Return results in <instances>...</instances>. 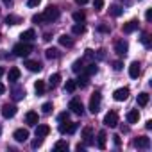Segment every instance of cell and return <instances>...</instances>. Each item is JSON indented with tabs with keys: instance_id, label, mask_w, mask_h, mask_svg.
Segmentation results:
<instances>
[{
	"instance_id": "6da1fadb",
	"label": "cell",
	"mask_w": 152,
	"mask_h": 152,
	"mask_svg": "<svg viewBox=\"0 0 152 152\" xmlns=\"http://www.w3.org/2000/svg\"><path fill=\"white\" fill-rule=\"evenodd\" d=\"M59 15H61V11H59L56 6H48V7L45 9V13H43V23H52V22H56V20L59 18Z\"/></svg>"
},
{
	"instance_id": "7a4b0ae2",
	"label": "cell",
	"mask_w": 152,
	"mask_h": 152,
	"mask_svg": "<svg viewBox=\"0 0 152 152\" xmlns=\"http://www.w3.org/2000/svg\"><path fill=\"white\" fill-rule=\"evenodd\" d=\"M13 52H15V56H16V57H27V56L32 52V45H31V43L22 41V43H18V45H15V47H13Z\"/></svg>"
},
{
	"instance_id": "3957f363",
	"label": "cell",
	"mask_w": 152,
	"mask_h": 152,
	"mask_svg": "<svg viewBox=\"0 0 152 152\" xmlns=\"http://www.w3.org/2000/svg\"><path fill=\"white\" fill-rule=\"evenodd\" d=\"M100 93L97 91V93H93L91 95V100H90V113L91 115H97L99 111H100Z\"/></svg>"
},
{
	"instance_id": "277c9868",
	"label": "cell",
	"mask_w": 152,
	"mask_h": 152,
	"mask_svg": "<svg viewBox=\"0 0 152 152\" xmlns=\"http://www.w3.org/2000/svg\"><path fill=\"white\" fill-rule=\"evenodd\" d=\"M104 125L106 127H116L118 125V113L116 111H109L106 116H104Z\"/></svg>"
},
{
	"instance_id": "5b68a950",
	"label": "cell",
	"mask_w": 152,
	"mask_h": 152,
	"mask_svg": "<svg viewBox=\"0 0 152 152\" xmlns=\"http://www.w3.org/2000/svg\"><path fill=\"white\" fill-rule=\"evenodd\" d=\"M115 52H116L118 56H125V54L129 52V43H127L125 39H118V41L115 43Z\"/></svg>"
},
{
	"instance_id": "8992f818",
	"label": "cell",
	"mask_w": 152,
	"mask_h": 152,
	"mask_svg": "<svg viewBox=\"0 0 152 152\" xmlns=\"http://www.w3.org/2000/svg\"><path fill=\"white\" fill-rule=\"evenodd\" d=\"M77 127H79V124H75V122H72V124H64V122H61L59 124V132H68V134H73L75 131H77Z\"/></svg>"
},
{
	"instance_id": "52a82bcc",
	"label": "cell",
	"mask_w": 152,
	"mask_h": 152,
	"mask_svg": "<svg viewBox=\"0 0 152 152\" xmlns=\"http://www.w3.org/2000/svg\"><path fill=\"white\" fill-rule=\"evenodd\" d=\"M68 107H70V109H72V113H75V115H83V113H84L83 102H81V100H77V99H72V100H70V104H68Z\"/></svg>"
},
{
	"instance_id": "ba28073f",
	"label": "cell",
	"mask_w": 152,
	"mask_h": 152,
	"mask_svg": "<svg viewBox=\"0 0 152 152\" xmlns=\"http://www.w3.org/2000/svg\"><path fill=\"white\" fill-rule=\"evenodd\" d=\"M113 99H115L116 102L127 100V99H129V88H118V90L113 93Z\"/></svg>"
},
{
	"instance_id": "9c48e42d",
	"label": "cell",
	"mask_w": 152,
	"mask_h": 152,
	"mask_svg": "<svg viewBox=\"0 0 152 152\" xmlns=\"http://www.w3.org/2000/svg\"><path fill=\"white\" fill-rule=\"evenodd\" d=\"M13 138H15L18 143H23V141L29 140V131H27V129H16L15 134H13Z\"/></svg>"
},
{
	"instance_id": "30bf717a",
	"label": "cell",
	"mask_w": 152,
	"mask_h": 152,
	"mask_svg": "<svg viewBox=\"0 0 152 152\" xmlns=\"http://www.w3.org/2000/svg\"><path fill=\"white\" fill-rule=\"evenodd\" d=\"M140 73H141L140 63H138V61H132L131 66H129V75H131V79H138V77H140Z\"/></svg>"
},
{
	"instance_id": "8fae6325",
	"label": "cell",
	"mask_w": 152,
	"mask_h": 152,
	"mask_svg": "<svg viewBox=\"0 0 152 152\" xmlns=\"http://www.w3.org/2000/svg\"><path fill=\"white\" fill-rule=\"evenodd\" d=\"M15 115H16V106L6 104V106L2 107V116H4V118H7V120H9V118H13Z\"/></svg>"
},
{
	"instance_id": "7c38bea8",
	"label": "cell",
	"mask_w": 152,
	"mask_h": 152,
	"mask_svg": "<svg viewBox=\"0 0 152 152\" xmlns=\"http://www.w3.org/2000/svg\"><path fill=\"white\" fill-rule=\"evenodd\" d=\"M134 147H138V148H148L150 147V138H147V136L136 138L134 140Z\"/></svg>"
},
{
	"instance_id": "4fadbf2b",
	"label": "cell",
	"mask_w": 152,
	"mask_h": 152,
	"mask_svg": "<svg viewBox=\"0 0 152 152\" xmlns=\"http://www.w3.org/2000/svg\"><path fill=\"white\" fill-rule=\"evenodd\" d=\"M138 29V20H129L127 23H124V27H122V31L125 32V34H131V32H134Z\"/></svg>"
},
{
	"instance_id": "5bb4252c",
	"label": "cell",
	"mask_w": 152,
	"mask_h": 152,
	"mask_svg": "<svg viewBox=\"0 0 152 152\" xmlns=\"http://www.w3.org/2000/svg\"><path fill=\"white\" fill-rule=\"evenodd\" d=\"M25 66H27L29 72H41V68H43L39 61H31V59L25 61Z\"/></svg>"
},
{
	"instance_id": "9a60e30c",
	"label": "cell",
	"mask_w": 152,
	"mask_h": 152,
	"mask_svg": "<svg viewBox=\"0 0 152 152\" xmlns=\"http://www.w3.org/2000/svg\"><path fill=\"white\" fill-rule=\"evenodd\" d=\"M22 41H25V43H31V41H34V38H36V32H34V29H27L25 32H22Z\"/></svg>"
},
{
	"instance_id": "2e32d148",
	"label": "cell",
	"mask_w": 152,
	"mask_h": 152,
	"mask_svg": "<svg viewBox=\"0 0 152 152\" xmlns=\"http://www.w3.org/2000/svg\"><path fill=\"white\" fill-rule=\"evenodd\" d=\"M11 95H13L15 100H22V99L25 97V90H23L22 86H15V88L11 90Z\"/></svg>"
},
{
	"instance_id": "e0dca14e",
	"label": "cell",
	"mask_w": 152,
	"mask_h": 152,
	"mask_svg": "<svg viewBox=\"0 0 152 152\" xmlns=\"http://www.w3.org/2000/svg\"><path fill=\"white\" fill-rule=\"evenodd\" d=\"M38 120H39V116H38V113H34V111H29V113L25 115V122H27L29 125H38Z\"/></svg>"
},
{
	"instance_id": "ac0fdd59",
	"label": "cell",
	"mask_w": 152,
	"mask_h": 152,
	"mask_svg": "<svg viewBox=\"0 0 152 152\" xmlns=\"http://www.w3.org/2000/svg\"><path fill=\"white\" fill-rule=\"evenodd\" d=\"M83 138H84V141H86V145H91L93 143V129L91 127H84L83 129Z\"/></svg>"
},
{
	"instance_id": "d6986e66",
	"label": "cell",
	"mask_w": 152,
	"mask_h": 152,
	"mask_svg": "<svg viewBox=\"0 0 152 152\" xmlns=\"http://www.w3.org/2000/svg\"><path fill=\"white\" fill-rule=\"evenodd\" d=\"M138 120H140V111L138 109H131L127 113V122L129 124H138Z\"/></svg>"
},
{
	"instance_id": "ffe728a7",
	"label": "cell",
	"mask_w": 152,
	"mask_h": 152,
	"mask_svg": "<svg viewBox=\"0 0 152 152\" xmlns=\"http://www.w3.org/2000/svg\"><path fill=\"white\" fill-rule=\"evenodd\" d=\"M48 132H50V127L48 125H36V136H39V138H45V136H48Z\"/></svg>"
},
{
	"instance_id": "44dd1931",
	"label": "cell",
	"mask_w": 152,
	"mask_h": 152,
	"mask_svg": "<svg viewBox=\"0 0 152 152\" xmlns=\"http://www.w3.org/2000/svg\"><path fill=\"white\" fill-rule=\"evenodd\" d=\"M59 83H61V73H54V75H50L48 84H50V88H52V90H54V88H57V86H59Z\"/></svg>"
},
{
	"instance_id": "7402d4cb",
	"label": "cell",
	"mask_w": 152,
	"mask_h": 152,
	"mask_svg": "<svg viewBox=\"0 0 152 152\" xmlns=\"http://www.w3.org/2000/svg\"><path fill=\"white\" fill-rule=\"evenodd\" d=\"M59 43L63 47H73V38L68 34H63V36H59Z\"/></svg>"
},
{
	"instance_id": "603a6c76",
	"label": "cell",
	"mask_w": 152,
	"mask_h": 152,
	"mask_svg": "<svg viewBox=\"0 0 152 152\" xmlns=\"http://www.w3.org/2000/svg\"><path fill=\"white\" fill-rule=\"evenodd\" d=\"M7 77H9V83H16L20 79V70L18 68H11L9 73H7Z\"/></svg>"
},
{
	"instance_id": "cb8c5ba5",
	"label": "cell",
	"mask_w": 152,
	"mask_h": 152,
	"mask_svg": "<svg viewBox=\"0 0 152 152\" xmlns=\"http://www.w3.org/2000/svg\"><path fill=\"white\" fill-rule=\"evenodd\" d=\"M99 72V68H97V64L95 63H90L88 66H84V70H83V73H86L88 75V77H90V75H95Z\"/></svg>"
},
{
	"instance_id": "d4e9b609",
	"label": "cell",
	"mask_w": 152,
	"mask_h": 152,
	"mask_svg": "<svg viewBox=\"0 0 152 152\" xmlns=\"http://www.w3.org/2000/svg\"><path fill=\"white\" fill-rule=\"evenodd\" d=\"M59 56H61V54H59V50H57V48H54V47L45 50V57H47V59H57Z\"/></svg>"
},
{
	"instance_id": "484cf974",
	"label": "cell",
	"mask_w": 152,
	"mask_h": 152,
	"mask_svg": "<svg viewBox=\"0 0 152 152\" xmlns=\"http://www.w3.org/2000/svg\"><path fill=\"white\" fill-rule=\"evenodd\" d=\"M88 83H90V77H88L86 73H83L81 77H79L77 81H75V84H77V86H81V88H86V86H88Z\"/></svg>"
},
{
	"instance_id": "4316f807",
	"label": "cell",
	"mask_w": 152,
	"mask_h": 152,
	"mask_svg": "<svg viewBox=\"0 0 152 152\" xmlns=\"http://www.w3.org/2000/svg\"><path fill=\"white\" fill-rule=\"evenodd\" d=\"M109 13L115 16V18H118V16H122V13H124V7H120V6H116V4H113L111 7H109Z\"/></svg>"
},
{
	"instance_id": "83f0119b",
	"label": "cell",
	"mask_w": 152,
	"mask_h": 152,
	"mask_svg": "<svg viewBox=\"0 0 152 152\" xmlns=\"http://www.w3.org/2000/svg\"><path fill=\"white\" fill-rule=\"evenodd\" d=\"M72 70L75 72V73H79V72H83L84 70V63H83V59H77L73 64H72Z\"/></svg>"
},
{
	"instance_id": "f1b7e54d",
	"label": "cell",
	"mask_w": 152,
	"mask_h": 152,
	"mask_svg": "<svg viewBox=\"0 0 152 152\" xmlns=\"http://www.w3.org/2000/svg\"><path fill=\"white\" fill-rule=\"evenodd\" d=\"M97 145H99V148H106V132H104V131H100V132H99Z\"/></svg>"
},
{
	"instance_id": "f546056e",
	"label": "cell",
	"mask_w": 152,
	"mask_h": 152,
	"mask_svg": "<svg viewBox=\"0 0 152 152\" xmlns=\"http://www.w3.org/2000/svg\"><path fill=\"white\" fill-rule=\"evenodd\" d=\"M147 104H148V95H147V93H140V95H138V106L145 107Z\"/></svg>"
},
{
	"instance_id": "4dcf8cb0",
	"label": "cell",
	"mask_w": 152,
	"mask_h": 152,
	"mask_svg": "<svg viewBox=\"0 0 152 152\" xmlns=\"http://www.w3.org/2000/svg\"><path fill=\"white\" fill-rule=\"evenodd\" d=\"M34 90H36V93H38V95H43V93H45V83H43V81H36Z\"/></svg>"
},
{
	"instance_id": "1f68e13d",
	"label": "cell",
	"mask_w": 152,
	"mask_h": 152,
	"mask_svg": "<svg viewBox=\"0 0 152 152\" xmlns=\"http://www.w3.org/2000/svg\"><path fill=\"white\" fill-rule=\"evenodd\" d=\"M6 23H7V25H16V23H20V18H18V16H15V15H7Z\"/></svg>"
},
{
	"instance_id": "d6a6232c",
	"label": "cell",
	"mask_w": 152,
	"mask_h": 152,
	"mask_svg": "<svg viewBox=\"0 0 152 152\" xmlns=\"http://www.w3.org/2000/svg\"><path fill=\"white\" fill-rule=\"evenodd\" d=\"M75 88H77L75 81H66V84H64V90H66L68 93H73V91H75Z\"/></svg>"
},
{
	"instance_id": "836d02e7",
	"label": "cell",
	"mask_w": 152,
	"mask_h": 152,
	"mask_svg": "<svg viewBox=\"0 0 152 152\" xmlns=\"http://www.w3.org/2000/svg\"><path fill=\"white\" fill-rule=\"evenodd\" d=\"M84 31H86V29H84L83 23H75V25L72 27V32H73V34H83Z\"/></svg>"
},
{
	"instance_id": "e575fe53",
	"label": "cell",
	"mask_w": 152,
	"mask_h": 152,
	"mask_svg": "<svg viewBox=\"0 0 152 152\" xmlns=\"http://www.w3.org/2000/svg\"><path fill=\"white\" fill-rule=\"evenodd\" d=\"M54 148L56 150H68V141H56V145H54Z\"/></svg>"
},
{
	"instance_id": "d590c367",
	"label": "cell",
	"mask_w": 152,
	"mask_h": 152,
	"mask_svg": "<svg viewBox=\"0 0 152 152\" xmlns=\"http://www.w3.org/2000/svg\"><path fill=\"white\" fill-rule=\"evenodd\" d=\"M72 18H73L75 22H77V23H83V22L86 20V16H84V13H79V11H77V13H73V15H72Z\"/></svg>"
},
{
	"instance_id": "8d00e7d4",
	"label": "cell",
	"mask_w": 152,
	"mask_h": 152,
	"mask_svg": "<svg viewBox=\"0 0 152 152\" xmlns=\"http://www.w3.org/2000/svg\"><path fill=\"white\" fill-rule=\"evenodd\" d=\"M41 109H43V113H45V115H50V113H52V109H54V107H52V102H45V104L41 106Z\"/></svg>"
},
{
	"instance_id": "74e56055",
	"label": "cell",
	"mask_w": 152,
	"mask_h": 152,
	"mask_svg": "<svg viewBox=\"0 0 152 152\" xmlns=\"http://www.w3.org/2000/svg\"><path fill=\"white\" fill-rule=\"evenodd\" d=\"M41 143H43V138H39V136H36V140H32V148H38V147H41Z\"/></svg>"
},
{
	"instance_id": "f35d334b",
	"label": "cell",
	"mask_w": 152,
	"mask_h": 152,
	"mask_svg": "<svg viewBox=\"0 0 152 152\" xmlns=\"http://www.w3.org/2000/svg\"><path fill=\"white\" fill-rule=\"evenodd\" d=\"M93 7H95V11H100L104 7V0H93Z\"/></svg>"
},
{
	"instance_id": "ab89813d",
	"label": "cell",
	"mask_w": 152,
	"mask_h": 152,
	"mask_svg": "<svg viewBox=\"0 0 152 152\" xmlns=\"http://www.w3.org/2000/svg\"><path fill=\"white\" fill-rule=\"evenodd\" d=\"M68 118H70V113H68V111H64V113H61V115L57 116L59 122H68Z\"/></svg>"
},
{
	"instance_id": "60d3db41",
	"label": "cell",
	"mask_w": 152,
	"mask_h": 152,
	"mask_svg": "<svg viewBox=\"0 0 152 152\" xmlns=\"http://www.w3.org/2000/svg\"><path fill=\"white\" fill-rule=\"evenodd\" d=\"M32 22L34 23H43V15H34L32 16Z\"/></svg>"
},
{
	"instance_id": "b9f144b4",
	"label": "cell",
	"mask_w": 152,
	"mask_h": 152,
	"mask_svg": "<svg viewBox=\"0 0 152 152\" xmlns=\"http://www.w3.org/2000/svg\"><path fill=\"white\" fill-rule=\"evenodd\" d=\"M95 56H97V59H106V50H102V48H100V50H97V54H95Z\"/></svg>"
},
{
	"instance_id": "7bdbcfd3",
	"label": "cell",
	"mask_w": 152,
	"mask_h": 152,
	"mask_svg": "<svg viewBox=\"0 0 152 152\" xmlns=\"http://www.w3.org/2000/svg\"><path fill=\"white\" fill-rule=\"evenodd\" d=\"M113 68H115L116 72H120V70L124 68V64H122V61H115V63H113Z\"/></svg>"
},
{
	"instance_id": "ee69618b",
	"label": "cell",
	"mask_w": 152,
	"mask_h": 152,
	"mask_svg": "<svg viewBox=\"0 0 152 152\" xmlns=\"http://www.w3.org/2000/svg\"><path fill=\"white\" fill-rule=\"evenodd\" d=\"M39 2H41V0H27V6H29V7H36Z\"/></svg>"
},
{
	"instance_id": "f6af8a7d",
	"label": "cell",
	"mask_w": 152,
	"mask_h": 152,
	"mask_svg": "<svg viewBox=\"0 0 152 152\" xmlns=\"http://www.w3.org/2000/svg\"><path fill=\"white\" fill-rule=\"evenodd\" d=\"M141 41H143V45H145V47H150V39H148V34H143Z\"/></svg>"
},
{
	"instance_id": "bcb514c9",
	"label": "cell",
	"mask_w": 152,
	"mask_h": 152,
	"mask_svg": "<svg viewBox=\"0 0 152 152\" xmlns=\"http://www.w3.org/2000/svg\"><path fill=\"white\" fill-rule=\"evenodd\" d=\"M145 18H147V22H150V20H152V9H147V13H145Z\"/></svg>"
},
{
	"instance_id": "7dc6e473",
	"label": "cell",
	"mask_w": 152,
	"mask_h": 152,
	"mask_svg": "<svg viewBox=\"0 0 152 152\" xmlns=\"http://www.w3.org/2000/svg\"><path fill=\"white\" fill-rule=\"evenodd\" d=\"M99 31L100 32H109V27L107 25H99Z\"/></svg>"
},
{
	"instance_id": "c3c4849f",
	"label": "cell",
	"mask_w": 152,
	"mask_h": 152,
	"mask_svg": "<svg viewBox=\"0 0 152 152\" xmlns=\"http://www.w3.org/2000/svg\"><path fill=\"white\" fill-rule=\"evenodd\" d=\"M113 140H115V145L120 147V143H122V141H120V136H113Z\"/></svg>"
},
{
	"instance_id": "681fc988",
	"label": "cell",
	"mask_w": 152,
	"mask_h": 152,
	"mask_svg": "<svg viewBox=\"0 0 152 152\" xmlns=\"http://www.w3.org/2000/svg\"><path fill=\"white\" fill-rule=\"evenodd\" d=\"M75 2H77L79 6H84V4H88V0H75Z\"/></svg>"
},
{
	"instance_id": "f907efd6",
	"label": "cell",
	"mask_w": 152,
	"mask_h": 152,
	"mask_svg": "<svg viewBox=\"0 0 152 152\" xmlns=\"http://www.w3.org/2000/svg\"><path fill=\"white\" fill-rule=\"evenodd\" d=\"M4 91H6V86H4L2 83H0V95H4Z\"/></svg>"
},
{
	"instance_id": "816d5d0a",
	"label": "cell",
	"mask_w": 152,
	"mask_h": 152,
	"mask_svg": "<svg viewBox=\"0 0 152 152\" xmlns=\"http://www.w3.org/2000/svg\"><path fill=\"white\" fill-rule=\"evenodd\" d=\"M145 127H147V129H152V120H147V124H145Z\"/></svg>"
},
{
	"instance_id": "f5cc1de1",
	"label": "cell",
	"mask_w": 152,
	"mask_h": 152,
	"mask_svg": "<svg viewBox=\"0 0 152 152\" xmlns=\"http://www.w3.org/2000/svg\"><path fill=\"white\" fill-rule=\"evenodd\" d=\"M2 2H4V6H7V7H9V6L13 4V0H2Z\"/></svg>"
},
{
	"instance_id": "db71d44e",
	"label": "cell",
	"mask_w": 152,
	"mask_h": 152,
	"mask_svg": "<svg viewBox=\"0 0 152 152\" xmlns=\"http://www.w3.org/2000/svg\"><path fill=\"white\" fill-rule=\"evenodd\" d=\"M0 134H2V127H0Z\"/></svg>"
}]
</instances>
